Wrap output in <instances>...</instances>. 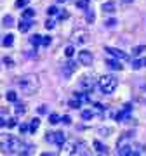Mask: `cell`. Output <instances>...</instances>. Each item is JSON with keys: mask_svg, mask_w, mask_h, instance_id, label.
Segmentation results:
<instances>
[{"mask_svg": "<svg viewBox=\"0 0 146 156\" xmlns=\"http://www.w3.org/2000/svg\"><path fill=\"white\" fill-rule=\"evenodd\" d=\"M17 87L21 89L24 95H33L40 89V80L37 75H24L17 80Z\"/></svg>", "mask_w": 146, "mask_h": 156, "instance_id": "cell-1", "label": "cell"}, {"mask_svg": "<svg viewBox=\"0 0 146 156\" xmlns=\"http://www.w3.org/2000/svg\"><path fill=\"white\" fill-rule=\"evenodd\" d=\"M21 140L17 139V137H4V139L0 140V149L4 151V153H9V154H14V153H19L21 151Z\"/></svg>", "mask_w": 146, "mask_h": 156, "instance_id": "cell-2", "label": "cell"}, {"mask_svg": "<svg viewBox=\"0 0 146 156\" xmlns=\"http://www.w3.org/2000/svg\"><path fill=\"white\" fill-rule=\"evenodd\" d=\"M97 83H99V89H101L103 94H113L118 82H117V78L111 76V75H104V76H101L97 80Z\"/></svg>", "mask_w": 146, "mask_h": 156, "instance_id": "cell-3", "label": "cell"}, {"mask_svg": "<svg viewBox=\"0 0 146 156\" xmlns=\"http://www.w3.org/2000/svg\"><path fill=\"white\" fill-rule=\"evenodd\" d=\"M45 140L47 142H54V144H57V146H61L64 140H66V134H63V132H56V134H49L45 135Z\"/></svg>", "mask_w": 146, "mask_h": 156, "instance_id": "cell-4", "label": "cell"}, {"mask_svg": "<svg viewBox=\"0 0 146 156\" xmlns=\"http://www.w3.org/2000/svg\"><path fill=\"white\" fill-rule=\"evenodd\" d=\"M96 87V80L94 78H89V76H84L82 80H80V89L84 90L85 94H90L92 92V89Z\"/></svg>", "mask_w": 146, "mask_h": 156, "instance_id": "cell-5", "label": "cell"}, {"mask_svg": "<svg viewBox=\"0 0 146 156\" xmlns=\"http://www.w3.org/2000/svg\"><path fill=\"white\" fill-rule=\"evenodd\" d=\"M104 52L111 54L113 57H117V59H120V61H127V59H129V56L125 54L124 50H120V49H113V47H104Z\"/></svg>", "mask_w": 146, "mask_h": 156, "instance_id": "cell-6", "label": "cell"}, {"mask_svg": "<svg viewBox=\"0 0 146 156\" xmlns=\"http://www.w3.org/2000/svg\"><path fill=\"white\" fill-rule=\"evenodd\" d=\"M73 40H75L77 44H87V42H89V33H87L85 30H77V31L73 33Z\"/></svg>", "mask_w": 146, "mask_h": 156, "instance_id": "cell-7", "label": "cell"}, {"mask_svg": "<svg viewBox=\"0 0 146 156\" xmlns=\"http://www.w3.org/2000/svg\"><path fill=\"white\" fill-rule=\"evenodd\" d=\"M78 61L84 64V66H90L92 64V54L89 50H80L78 52Z\"/></svg>", "mask_w": 146, "mask_h": 156, "instance_id": "cell-8", "label": "cell"}, {"mask_svg": "<svg viewBox=\"0 0 146 156\" xmlns=\"http://www.w3.org/2000/svg\"><path fill=\"white\" fill-rule=\"evenodd\" d=\"M129 147H130V156H136V154H144V153H146V146L137 144V142H130Z\"/></svg>", "mask_w": 146, "mask_h": 156, "instance_id": "cell-9", "label": "cell"}, {"mask_svg": "<svg viewBox=\"0 0 146 156\" xmlns=\"http://www.w3.org/2000/svg\"><path fill=\"white\" fill-rule=\"evenodd\" d=\"M71 154H89V151H87V144L85 142H77V144H73V151Z\"/></svg>", "mask_w": 146, "mask_h": 156, "instance_id": "cell-10", "label": "cell"}, {"mask_svg": "<svg viewBox=\"0 0 146 156\" xmlns=\"http://www.w3.org/2000/svg\"><path fill=\"white\" fill-rule=\"evenodd\" d=\"M75 69H77V62H73V61H68L66 64H64V66H63V75H64V76H71V73L75 71Z\"/></svg>", "mask_w": 146, "mask_h": 156, "instance_id": "cell-11", "label": "cell"}, {"mask_svg": "<svg viewBox=\"0 0 146 156\" xmlns=\"http://www.w3.org/2000/svg\"><path fill=\"white\" fill-rule=\"evenodd\" d=\"M30 28H31V21H30V19H23V21L17 24V30H19L21 33H26V31H30Z\"/></svg>", "mask_w": 146, "mask_h": 156, "instance_id": "cell-12", "label": "cell"}, {"mask_svg": "<svg viewBox=\"0 0 146 156\" xmlns=\"http://www.w3.org/2000/svg\"><path fill=\"white\" fill-rule=\"evenodd\" d=\"M101 9H103V12H108V14H113V12H115V9H117V5H115V2H104Z\"/></svg>", "mask_w": 146, "mask_h": 156, "instance_id": "cell-13", "label": "cell"}, {"mask_svg": "<svg viewBox=\"0 0 146 156\" xmlns=\"http://www.w3.org/2000/svg\"><path fill=\"white\" fill-rule=\"evenodd\" d=\"M94 147H96V151L99 153V154H106L108 153V147L103 142H99V140H94Z\"/></svg>", "mask_w": 146, "mask_h": 156, "instance_id": "cell-14", "label": "cell"}, {"mask_svg": "<svg viewBox=\"0 0 146 156\" xmlns=\"http://www.w3.org/2000/svg\"><path fill=\"white\" fill-rule=\"evenodd\" d=\"M106 64L111 68V69H118V71L122 69V64H120V61H118V59H108Z\"/></svg>", "mask_w": 146, "mask_h": 156, "instance_id": "cell-15", "label": "cell"}, {"mask_svg": "<svg viewBox=\"0 0 146 156\" xmlns=\"http://www.w3.org/2000/svg\"><path fill=\"white\" fill-rule=\"evenodd\" d=\"M38 127H40V120H38V118H33V120H31V123H30L28 130L31 132V134H35V132L38 130Z\"/></svg>", "mask_w": 146, "mask_h": 156, "instance_id": "cell-16", "label": "cell"}, {"mask_svg": "<svg viewBox=\"0 0 146 156\" xmlns=\"http://www.w3.org/2000/svg\"><path fill=\"white\" fill-rule=\"evenodd\" d=\"M2 44L5 45V47H12V45H14V35H5V37H4V40H2Z\"/></svg>", "mask_w": 146, "mask_h": 156, "instance_id": "cell-17", "label": "cell"}, {"mask_svg": "<svg viewBox=\"0 0 146 156\" xmlns=\"http://www.w3.org/2000/svg\"><path fill=\"white\" fill-rule=\"evenodd\" d=\"M75 5L82 11H87L89 9V0H75Z\"/></svg>", "mask_w": 146, "mask_h": 156, "instance_id": "cell-18", "label": "cell"}, {"mask_svg": "<svg viewBox=\"0 0 146 156\" xmlns=\"http://www.w3.org/2000/svg\"><path fill=\"white\" fill-rule=\"evenodd\" d=\"M30 44L31 45H35V47H37V45H40L42 44V35H31V37H30Z\"/></svg>", "mask_w": 146, "mask_h": 156, "instance_id": "cell-19", "label": "cell"}, {"mask_svg": "<svg viewBox=\"0 0 146 156\" xmlns=\"http://www.w3.org/2000/svg\"><path fill=\"white\" fill-rule=\"evenodd\" d=\"M23 19H31V17H35V9H24V11H23Z\"/></svg>", "mask_w": 146, "mask_h": 156, "instance_id": "cell-20", "label": "cell"}, {"mask_svg": "<svg viewBox=\"0 0 146 156\" xmlns=\"http://www.w3.org/2000/svg\"><path fill=\"white\" fill-rule=\"evenodd\" d=\"M146 66V57H143V59H137V61L132 62V68L134 69H139V68H144Z\"/></svg>", "mask_w": 146, "mask_h": 156, "instance_id": "cell-21", "label": "cell"}, {"mask_svg": "<svg viewBox=\"0 0 146 156\" xmlns=\"http://www.w3.org/2000/svg\"><path fill=\"white\" fill-rule=\"evenodd\" d=\"M5 97H7L9 102H17V94L14 92V90H9V92L5 94Z\"/></svg>", "mask_w": 146, "mask_h": 156, "instance_id": "cell-22", "label": "cell"}, {"mask_svg": "<svg viewBox=\"0 0 146 156\" xmlns=\"http://www.w3.org/2000/svg\"><path fill=\"white\" fill-rule=\"evenodd\" d=\"M59 120H61V116H59L57 113H51V115H49V122H51L52 125H56V123H59Z\"/></svg>", "mask_w": 146, "mask_h": 156, "instance_id": "cell-23", "label": "cell"}, {"mask_svg": "<svg viewBox=\"0 0 146 156\" xmlns=\"http://www.w3.org/2000/svg\"><path fill=\"white\" fill-rule=\"evenodd\" d=\"M82 118L84 120H92L94 118V113L90 111V109H85V111H82Z\"/></svg>", "mask_w": 146, "mask_h": 156, "instance_id": "cell-24", "label": "cell"}, {"mask_svg": "<svg viewBox=\"0 0 146 156\" xmlns=\"http://www.w3.org/2000/svg\"><path fill=\"white\" fill-rule=\"evenodd\" d=\"M143 50H146V45H139V47H134V49H132V56H139Z\"/></svg>", "mask_w": 146, "mask_h": 156, "instance_id": "cell-25", "label": "cell"}, {"mask_svg": "<svg viewBox=\"0 0 146 156\" xmlns=\"http://www.w3.org/2000/svg\"><path fill=\"white\" fill-rule=\"evenodd\" d=\"M26 113V106L24 104H16V115H24Z\"/></svg>", "mask_w": 146, "mask_h": 156, "instance_id": "cell-26", "label": "cell"}, {"mask_svg": "<svg viewBox=\"0 0 146 156\" xmlns=\"http://www.w3.org/2000/svg\"><path fill=\"white\" fill-rule=\"evenodd\" d=\"M80 104H82V102H80L78 99H71L70 102H68V106H70V108H73V109H77V108H80Z\"/></svg>", "mask_w": 146, "mask_h": 156, "instance_id": "cell-27", "label": "cell"}, {"mask_svg": "<svg viewBox=\"0 0 146 156\" xmlns=\"http://www.w3.org/2000/svg\"><path fill=\"white\" fill-rule=\"evenodd\" d=\"M64 54H66V57H71L75 54V47L73 45H68L66 49H64Z\"/></svg>", "mask_w": 146, "mask_h": 156, "instance_id": "cell-28", "label": "cell"}, {"mask_svg": "<svg viewBox=\"0 0 146 156\" xmlns=\"http://www.w3.org/2000/svg\"><path fill=\"white\" fill-rule=\"evenodd\" d=\"M5 125H7L9 128L16 127V125H17V120H16V118H9V120H5Z\"/></svg>", "mask_w": 146, "mask_h": 156, "instance_id": "cell-29", "label": "cell"}, {"mask_svg": "<svg viewBox=\"0 0 146 156\" xmlns=\"http://www.w3.org/2000/svg\"><path fill=\"white\" fill-rule=\"evenodd\" d=\"M2 62H4L7 68H14V61H12L11 57H4V59H2Z\"/></svg>", "mask_w": 146, "mask_h": 156, "instance_id": "cell-30", "label": "cell"}, {"mask_svg": "<svg viewBox=\"0 0 146 156\" xmlns=\"http://www.w3.org/2000/svg\"><path fill=\"white\" fill-rule=\"evenodd\" d=\"M12 23H14V17H12V16H5V17H4V24H5V26H12Z\"/></svg>", "mask_w": 146, "mask_h": 156, "instance_id": "cell-31", "label": "cell"}, {"mask_svg": "<svg viewBox=\"0 0 146 156\" xmlns=\"http://www.w3.org/2000/svg\"><path fill=\"white\" fill-rule=\"evenodd\" d=\"M57 11H59V9H57L56 5H51L47 9V14H49V16H54V14H57Z\"/></svg>", "mask_w": 146, "mask_h": 156, "instance_id": "cell-32", "label": "cell"}, {"mask_svg": "<svg viewBox=\"0 0 146 156\" xmlns=\"http://www.w3.org/2000/svg\"><path fill=\"white\" fill-rule=\"evenodd\" d=\"M28 5V0H16V7L21 9V7H26Z\"/></svg>", "mask_w": 146, "mask_h": 156, "instance_id": "cell-33", "label": "cell"}, {"mask_svg": "<svg viewBox=\"0 0 146 156\" xmlns=\"http://www.w3.org/2000/svg\"><path fill=\"white\" fill-rule=\"evenodd\" d=\"M85 17H87V21H89V23H94V19H96L94 12H92V11H89V9H87V16H85Z\"/></svg>", "mask_w": 146, "mask_h": 156, "instance_id": "cell-34", "label": "cell"}, {"mask_svg": "<svg viewBox=\"0 0 146 156\" xmlns=\"http://www.w3.org/2000/svg\"><path fill=\"white\" fill-rule=\"evenodd\" d=\"M52 38L51 37H42V45H51Z\"/></svg>", "mask_w": 146, "mask_h": 156, "instance_id": "cell-35", "label": "cell"}, {"mask_svg": "<svg viewBox=\"0 0 146 156\" xmlns=\"http://www.w3.org/2000/svg\"><path fill=\"white\" fill-rule=\"evenodd\" d=\"M59 122H63V123H66V125H70V123H71V118L68 116V115H64V116H63Z\"/></svg>", "mask_w": 146, "mask_h": 156, "instance_id": "cell-36", "label": "cell"}, {"mask_svg": "<svg viewBox=\"0 0 146 156\" xmlns=\"http://www.w3.org/2000/svg\"><path fill=\"white\" fill-rule=\"evenodd\" d=\"M45 28H47V30H52V28H54V21L47 19V21H45Z\"/></svg>", "mask_w": 146, "mask_h": 156, "instance_id": "cell-37", "label": "cell"}, {"mask_svg": "<svg viewBox=\"0 0 146 156\" xmlns=\"http://www.w3.org/2000/svg\"><path fill=\"white\" fill-rule=\"evenodd\" d=\"M115 24H117V19H108V21H106V26H108V28H113Z\"/></svg>", "mask_w": 146, "mask_h": 156, "instance_id": "cell-38", "label": "cell"}, {"mask_svg": "<svg viewBox=\"0 0 146 156\" xmlns=\"http://www.w3.org/2000/svg\"><path fill=\"white\" fill-rule=\"evenodd\" d=\"M19 130H21V134H26V132H28V125H24V123L19 125Z\"/></svg>", "mask_w": 146, "mask_h": 156, "instance_id": "cell-39", "label": "cell"}, {"mask_svg": "<svg viewBox=\"0 0 146 156\" xmlns=\"http://www.w3.org/2000/svg\"><path fill=\"white\" fill-rule=\"evenodd\" d=\"M99 134H111V128H99Z\"/></svg>", "mask_w": 146, "mask_h": 156, "instance_id": "cell-40", "label": "cell"}, {"mask_svg": "<svg viewBox=\"0 0 146 156\" xmlns=\"http://www.w3.org/2000/svg\"><path fill=\"white\" fill-rule=\"evenodd\" d=\"M38 113H40V115H45V113H47V106H44V104H42V106L38 108Z\"/></svg>", "mask_w": 146, "mask_h": 156, "instance_id": "cell-41", "label": "cell"}, {"mask_svg": "<svg viewBox=\"0 0 146 156\" xmlns=\"http://www.w3.org/2000/svg\"><path fill=\"white\" fill-rule=\"evenodd\" d=\"M59 19H68V12H61V14H59Z\"/></svg>", "mask_w": 146, "mask_h": 156, "instance_id": "cell-42", "label": "cell"}, {"mask_svg": "<svg viewBox=\"0 0 146 156\" xmlns=\"http://www.w3.org/2000/svg\"><path fill=\"white\" fill-rule=\"evenodd\" d=\"M4 125H5V120H4V118L0 116V127H4Z\"/></svg>", "mask_w": 146, "mask_h": 156, "instance_id": "cell-43", "label": "cell"}, {"mask_svg": "<svg viewBox=\"0 0 146 156\" xmlns=\"http://www.w3.org/2000/svg\"><path fill=\"white\" fill-rule=\"evenodd\" d=\"M57 2H59V4H61V2H66V0H57Z\"/></svg>", "mask_w": 146, "mask_h": 156, "instance_id": "cell-44", "label": "cell"}, {"mask_svg": "<svg viewBox=\"0 0 146 156\" xmlns=\"http://www.w3.org/2000/svg\"><path fill=\"white\" fill-rule=\"evenodd\" d=\"M124 2H132V0H124Z\"/></svg>", "mask_w": 146, "mask_h": 156, "instance_id": "cell-45", "label": "cell"}]
</instances>
